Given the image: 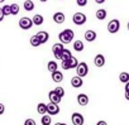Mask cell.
<instances>
[{
    "mask_svg": "<svg viewBox=\"0 0 129 125\" xmlns=\"http://www.w3.org/2000/svg\"><path fill=\"white\" fill-rule=\"evenodd\" d=\"M74 37H75V33H74L72 29H64V30H62V32L58 34L59 43H62V44H69V43H71V40L74 39Z\"/></svg>",
    "mask_w": 129,
    "mask_h": 125,
    "instance_id": "cell-1",
    "label": "cell"
},
{
    "mask_svg": "<svg viewBox=\"0 0 129 125\" xmlns=\"http://www.w3.org/2000/svg\"><path fill=\"white\" fill-rule=\"evenodd\" d=\"M76 73L81 78H84L85 76L89 75V66H87L86 62H79V65L76 67Z\"/></svg>",
    "mask_w": 129,
    "mask_h": 125,
    "instance_id": "cell-2",
    "label": "cell"
},
{
    "mask_svg": "<svg viewBox=\"0 0 129 125\" xmlns=\"http://www.w3.org/2000/svg\"><path fill=\"white\" fill-rule=\"evenodd\" d=\"M86 20H87L86 15H85L84 13H81V12L75 13L74 17H72V22H74V24H76V25H84V24L86 23Z\"/></svg>",
    "mask_w": 129,
    "mask_h": 125,
    "instance_id": "cell-3",
    "label": "cell"
},
{
    "mask_svg": "<svg viewBox=\"0 0 129 125\" xmlns=\"http://www.w3.org/2000/svg\"><path fill=\"white\" fill-rule=\"evenodd\" d=\"M120 29V22L118 19H111L109 23H108V32L111 33V34H115L118 33Z\"/></svg>",
    "mask_w": 129,
    "mask_h": 125,
    "instance_id": "cell-4",
    "label": "cell"
},
{
    "mask_svg": "<svg viewBox=\"0 0 129 125\" xmlns=\"http://www.w3.org/2000/svg\"><path fill=\"white\" fill-rule=\"evenodd\" d=\"M64 47L62 43H54L53 47H52V52H53V56L56 59H59L61 61V56H62V52H63Z\"/></svg>",
    "mask_w": 129,
    "mask_h": 125,
    "instance_id": "cell-5",
    "label": "cell"
},
{
    "mask_svg": "<svg viewBox=\"0 0 129 125\" xmlns=\"http://www.w3.org/2000/svg\"><path fill=\"white\" fill-rule=\"evenodd\" d=\"M19 27H20V29H23V30H28V29H30V28L33 27V22H32L30 18L24 17V18H22V19L19 20Z\"/></svg>",
    "mask_w": 129,
    "mask_h": 125,
    "instance_id": "cell-6",
    "label": "cell"
},
{
    "mask_svg": "<svg viewBox=\"0 0 129 125\" xmlns=\"http://www.w3.org/2000/svg\"><path fill=\"white\" fill-rule=\"evenodd\" d=\"M71 121L74 125H84L85 119H84V115H81L80 112H74L71 116Z\"/></svg>",
    "mask_w": 129,
    "mask_h": 125,
    "instance_id": "cell-7",
    "label": "cell"
},
{
    "mask_svg": "<svg viewBox=\"0 0 129 125\" xmlns=\"http://www.w3.org/2000/svg\"><path fill=\"white\" fill-rule=\"evenodd\" d=\"M47 114L51 115V116H54V115H58L59 114V106L57 104H52L49 102L47 105Z\"/></svg>",
    "mask_w": 129,
    "mask_h": 125,
    "instance_id": "cell-8",
    "label": "cell"
},
{
    "mask_svg": "<svg viewBox=\"0 0 129 125\" xmlns=\"http://www.w3.org/2000/svg\"><path fill=\"white\" fill-rule=\"evenodd\" d=\"M36 35L38 37V39H39L41 44L47 43V42H48V39H49V34H48V32H46V30H41V32H38Z\"/></svg>",
    "mask_w": 129,
    "mask_h": 125,
    "instance_id": "cell-9",
    "label": "cell"
},
{
    "mask_svg": "<svg viewBox=\"0 0 129 125\" xmlns=\"http://www.w3.org/2000/svg\"><path fill=\"white\" fill-rule=\"evenodd\" d=\"M94 65L96 67H99V68L104 67V65H105V57L103 54H96L95 58H94Z\"/></svg>",
    "mask_w": 129,
    "mask_h": 125,
    "instance_id": "cell-10",
    "label": "cell"
},
{
    "mask_svg": "<svg viewBox=\"0 0 129 125\" xmlns=\"http://www.w3.org/2000/svg\"><path fill=\"white\" fill-rule=\"evenodd\" d=\"M52 18H53V22H54L56 24H62V23H64V19H66V17H64V14H63L62 12L54 13Z\"/></svg>",
    "mask_w": 129,
    "mask_h": 125,
    "instance_id": "cell-11",
    "label": "cell"
},
{
    "mask_svg": "<svg viewBox=\"0 0 129 125\" xmlns=\"http://www.w3.org/2000/svg\"><path fill=\"white\" fill-rule=\"evenodd\" d=\"M48 99H49V102H52V104H59L61 102V97L54 92V90H52V91H49V94H48Z\"/></svg>",
    "mask_w": 129,
    "mask_h": 125,
    "instance_id": "cell-12",
    "label": "cell"
},
{
    "mask_svg": "<svg viewBox=\"0 0 129 125\" xmlns=\"http://www.w3.org/2000/svg\"><path fill=\"white\" fill-rule=\"evenodd\" d=\"M82 85H84V80H82L81 77L75 76V77L71 78V86H72V87H75V89H80Z\"/></svg>",
    "mask_w": 129,
    "mask_h": 125,
    "instance_id": "cell-13",
    "label": "cell"
},
{
    "mask_svg": "<svg viewBox=\"0 0 129 125\" xmlns=\"http://www.w3.org/2000/svg\"><path fill=\"white\" fill-rule=\"evenodd\" d=\"M77 102L80 106H86L89 104V96L86 94H79L77 95Z\"/></svg>",
    "mask_w": 129,
    "mask_h": 125,
    "instance_id": "cell-14",
    "label": "cell"
},
{
    "mask_svg": "<svg viewBox=\"0 0 129 125\" xmlns=\"http://www.w3.org/2000/svg\"><path fill=\"white\" fill-rule=\"evenodd\" d=\"M85 39L87 40V42H94L95 39H96V37H98V34H96V32L95 30H91V29H89V30H86L85 32Z\"/></svg>",
    "mask_w": 129,
    "mask_h": 125,
    "instance_id": "cell-15",
    "label": "cell"
},
{
    "mask_svg": "<svg viewBox=\"0 0 129 125\" xmlns=\"http://www.w3.org/2000/svg\"><path fill=\"white\" fill-rule=\"evenodd\" d=\"M51 75H52V80H53L54 82L58 84V82H62V81H63V73H62L61 71L57 70V71H54V72L51 73Z\"/></svg>",
    "mask_w": 129,
    "mask_h": 125,
    "instance_id": "cell-16",
    "label": "cell"
},
{
    "mask_svg": "<svg viewBox=\"0 0 129 125\" xmlns=\"http://www.w3.org/2000/svg\"><path fill=\"white\" fill-rule=\"evenodd\" d=\"M32 22H33V25H42L43 22H44V18L41 15V14H36L33 18H32Z\"/></svg>",
    "mask_w": 129,
    "mask_h": 125,
    "instance_id": "cell-17",
    "label": "cell"
},
{
    "mask_svg": "<svg viewBox=\"0 0 129 125\" xmlns=\"http://www.w3.org/2000/svg\"><path fill=\"white\" fill-rule=\"evenodd\" d=\"M106 15H108V13H106L105 9H98L96 13H95V17H96V19H99V20H104V19L106 18Z\"/></svg>",
    "mask_w": 129,
    "mask_h": 125,
    "instance_id": "cell-18",
    "label": "cell"
},
{
    "mask_svg": "<svg viewBox=\"0 0 129 125\" xmlns=\"http://www.w3.org/2000/svg\"><path fill=\"white\" fill-rule=\"evenodd\" d=\"M47 68H48V71H49L51 73H53L54 71H57V70H58V65H57V62H56V61H49V62H48V65H47Z\"/></svg>",
    "mask_w": 129,
    "mask_h": 125,
    "instance_id": "cell-19",
    "label": "cell"
},
{
    "mask_svg": "<svg viewBox=\"0 0 129 125\" xmlns=\"http://www.w3.org/2000/svg\"><path fill=\"white\" fill-rule=\"evenodd\" d=\"M23 7L27 12H32L34 10V3L32 2V0H25V2L23 3Z\"/></svg>",
    "mask_w": 129,
    "mask_h": 125,
    "instance_id": "cell-20",
    "label": "cell"
},
{
    "mask_svg": "<svg viewBox=\"0 0 129 125\" xmlns=\"http://www.w3.org/2000/svg\"><path fill=\"white\" fill-rule=\"evenodd\" d=\"M37 111H38L39 115H46V114H47V105H46L44 102L38 104V106H37Z\"/></svg>",
    "mask_w": 129,
    "mask_h": 125,
    "instance_id": "cell-21",
    "label": "cell"
},
{
    "mask_svg": "<svg viewBox=\"0 0 129 125\" xmlns=\"http://www.w3.org/2000/svg\"><path fill=\"white\" fill-rule=\"evenodd\" d=\"M52 122V116L46 114V115H42V119H41V124L42 125H51Z\"/></svg>",
    "mask_w": 129,
    "mask_h": 125,
    "instance_id": "cell-22",
    "label": "cell"
},
{
    "mask_svg": "<svg viewBox=\"0 0 129 125\" xmlns=\"http://www.w3.org/2000/svg\"><path fill=\"white\" fill-rule=\"evenodd\" d=\"M84 48H85V46H84V43H82L81 40H75V42H74V49H75L76 52H82Z\"/></svg>",
    "mask_w": 129,
    "mask_h": 125,
    "instance_id": "cell-23",
    "label": "cell"
},
{
    "mask_svg": "<svg viewBox=\"0 0 129 125\" xmlns=\"http://www.w3.org/2000/svg\"><path fill=\"white\" fill-rule=\"evenodd\" d=\"M71 57H72L71 52H70L69 49L64 48V49H63V52H62V56H61V62H62V61H69Z\"/></svg>",
    "mask_w": 129,
    "mask_h": 125,
    "instance_id": "cell-24",
    "label": "cell"
},
{
    "mask_svg": "<svg viewBox=\"0 0 129 125\" xmlns=\"http://www.w3.org/2000/svg\"><path fill=\"white\" fill-rule=\"evenodd\" d=\"M119 81L121 82V84H126V82H129V73L128 72H121L120 75H119Z\"/></svg>",
    "mask_w": 129,
    "mask_h": 125,
    "instance_id": "cell-25",
    "label": "cell"
},
{
    "mask_svg": "<svg viewBox=\"0 0 129 125\" xmlns=\"http://www.w3.org/2000/svg\"><path fill=\"white\" fill-rule=\"evenodd\" d=\"M69 65H70V70H72V68H76L77 67V65H79V59L76 58V57H71L70 59H69Z\"/></svg>",
    "mask_w": 129,
    "mask_h": 125,
    "instance_id": "cell-26",
    "label": "cell"
},
{
    "mask_svg": "<svg viewBox=\"0 0 129 125\" xmlns=\"http://www.w3.org/2000/svg\"><path fill=\"white\" fill-rule=\"evenodd\" d=\"M29 42H30V46L32 47H39L41 46V42H39V39H38V37L36 34L30 37V40Z\"/></svg>",
    "mask_w": 129,
    "mask_h": 125,
    "instance_id": "cell-27",
    "label": "cell"
},
{
    "mask_svg": "<svg viewBox=\"0 0 129 125\" xmlns=\"http://www.w3.org/2000/svg\"><path fill=\"white\" fill-rule=\"evenodd\" d=\"M10 12H12V15H17L19 13V5L18 4H12L10 5Z\"/></svg>",
    "mask_w": 129,
    "mask_h": 125,
    "instance_id": "cell-28",
    "label": "cell"
},
{
    "mask_svg": "<svg viewBox=\"0 0 129 125\" xmlns=\"http://www.w3.org/2000/svg\"><path fill=\"white\" fill-rule=\"evenodd\" d=\"M2 9H3V14H4V17L12 15V12H10V5H4Z\"/></svg>",
    "mask_w": 129,
    "mask_h": 125,
    "instance_id": "cell-29",
    "label": "cell"
},
{
    "mask_svg": "<svg viewBox=\"0 0 129 125\" xmlns=\"http://www.w3.org/2000/svg\"><path fill=\"white\" fill-rule=\"evenodd\" d=\"M54 92H56V94H57V95H58V96H59L61 99H62V97L64 96V90H63L62 87H59V86L54 89Z\"/></svg>",
    "mask_w": 129,
    "mask_h": 125,
    "instance_id": "cell-30",
    "label": "cell"
},
{
    "mask_svg": "<svg viewBox=\"0 0 129 125\" xmlns=\"http://www.w3.org/2000/svg\"><path fill=\"white\" fill-rule=\"evenodd\" d=\"M61 66L63 70H70V65H69V61H62L61 62Z\"/></svg>",
    "mask_w": 129,
    "mask_h": 125,
    "instance_id": "cell-31",
    "label": "cell"
},
{
    "mask_svg": "<svg viewBox=\"0 0 129 125\" xmlns=\"http://www.w3.org/2000/svg\"><path fill=\"white\" fill-rule=\"evenodd\" d=\"M76 4L79 7H86L87 5V0H76Z\"/></svg>",
    "mask_w": 129,
    "mask_h": 125,
    "instance_id": "cell-32",
    "label": "cell"
},
{
    "mask_svg": "<svg viewBox=\"0 0 129 125\" xmlns=\"http://www.w3.org/2000/svg\"><path fill=\"white\" fill-rule=\"evenodd\" d=\"M24 125H37V124H36V121L33 119H27L24 121Z\"/></svg>",
    "mask_w": 129,
    "mask_h": 125,
    "instance_id": "cell-33",
    "label": "cell"
},
{
    "mask_svg": "<svg viewBox=\"0 0 129 125\" xmlns=\"http://www.w3.org/2000/svg\"><path fill=\"white\" fill-rule=\"evenodd\" d=\"M5 112V105L4 104H0V115H3Z\"/></svg>",
    "mask_w": 129,
    "mask_h": 125,
    "instance_id": "cell-34",
    "label": "cell"
},
{
    "mask_svg": "<svg viewBox=\"0 0 129 125\" xmlns=\"http://www.w3.org/2000/svg\"><path fill=\"white\" fill-rule=\"evenodd\" d=\"M96 125H108V122H106L105 120H99V121L96 122Z\"/></svg>",
    "mask_w": 129,
    "mask_h": 125,
    "instance_id": "cell-35",
    "label": "cell"
},
{
    "mask_svg": "<svg viewBox=\"0 0 129 125\" xmlns=\"http://www.w3.org/2000/svg\"><path fill=\"white\" fill-rule=\"evenodd\" d=\"M4 18H5V17H4V14H3V9L0 8V22H3Z\"/></svg>",
    "mask_w": 129,
    "mask_h": 125,
    "instance_id": "cell-36",
    "label": "cell"
},
{
    "mask_svg": "<svg viewBox=\"0 0 129 125\" xmlns=\"http://www.w3.org/2000/svg\"><path fill=\"white\" fill-rule=\"evenodd\" d=\"M105 2H106V0H95V3H96V4H104Z\"/></svg>",
    "mask_w": 129,
    "mask_h": 125,
    "instance_id": "cell-37",
    "label": "cell"
},
{
    "mask_svg": "<svg viewBox=\"0 0 129 125\" xmlns=\"http://www.w3.org/2000/svg\"><path fill=\"white\" fill-rule=\"evenodd\" d=\"M124 96H125V99L129 101V91H125V94H124Z\"/></svg>",
    "mask_w": 129,
    "mask_h": 125,
    "instance_id": "cell-38",
    "label": "cell"
},
{
    "mask_svg": "<svg viewBox=\"0 0 129 125\" xmlns=\"http://www.w3.org/2000/svg\"><path fill=\"white\" fill-rule=\"evenodd\" d=\"M125 91H129V82L125 84Z\"/></svg>",
    "mask_w": 129,
    "mask_h": 125,
    "instance_id": "cell-39",
    "label": "cell"
},
{
    "mask_svg": "<svg viewBox=\"0 0 129 125\" xmlns=\"http://www.w3.org/2000/svg\"><path fill=\"white\" fill-rule=\"evenodd\" d=\"M54 125H67V124H64V122H56Z\"/></svg>",
    "mask_w": 129,
    "mask_h": 125,
    "instance_id": "cell-40",
    "label": "cell"
},
{
    "mask_svg": "<svg viewBox=\"0 0 129 125\" xmlns=\"http://www.w3.org/2000/svg\"><path fill=\"white\" fill-rule=\"evenodd\" d=\"M41 3H46V2H48V0H39Z\"/></svg>",
    "mask_w": 129,
    "mask_h": 125,
    "instance_id": "cell-41",
    "label": "cell"
},
{
    "mask_svg": "<svg viewBox=\"0 0 129 125\" xmlns=\"http://www.w3.org/2000/svg\"><path fill=\"white\" fill-rule=\"evenodd\" d=\"M126 28H128V30H129V22H128V24H126Z\"/></svg>",
    "mask_w": 129,
    "mask_h": 125,
    "instance_id": "cell-42",
    "label": "cell"
},
{
    "mask_svg": "<svg viewBox=\"0 0 129 125\" xmlns=\"http://www.w3.org/2000/svg\"><path fill=\"white\" fill-rule=\"evenodd\" d=\"M5 2V0H0V3H4Z\"/></svg>",
    "mask_w": 129,
    "mask_h": 125,
    "instance_id": "cell-43",
    "label": "cell"
},
{
    "mask_svg": "<svg viewBox=\"0 0 129 125\" xmlns=\"http://www.w3.org/2000/svg\"><path fill=\"white\" fill-rule=\"evenodd\" d=\"M61 2H62V0H61Z\"/></svg>",
    "mask_w": 129,
    "mask_h": 125,
    "instance_id": "cell-44",
    "label": "cell"
}]
</instances>
